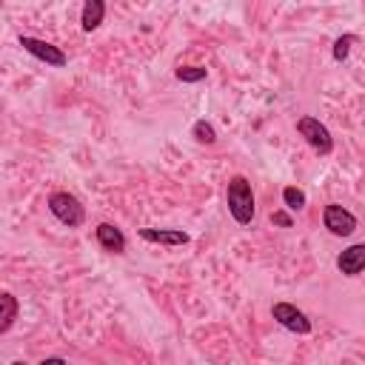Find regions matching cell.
I'll return each instance as SVG.
<instances>
[{
	"label": "cell",
	"instance_id": "6da1fadb",
	"mask_svg": "<svg viewBox=\"0 0 365 365\" xmlns=\"http://www.w3.org/2000/svg\"><path fill=\"white\" fill-rule=\"evenodd\" d=\"M225 202H228V211L231 217L240 222V225H248L254 220V191H251V182L237 174L228 180V191H225Z\"/></svg>",
	"mask_w": 365,
	"mask_h": 365
},
{
	"label": "cell",
	"instance_id": "7a4b0ae2",
	"mask_svg": "<svg viewBox=\"0 0 365 365\" xmlns=\"http://www.w3.org/2000/svg\"><path fill=\"white\" fill-rule=\"evenodd\" d=\"M48 211H51L63 225H68V228H77V225L86 222V208H83L80 200H77L74 194H68V191H54V194L48 197Z\"/></svg>",
	"mask_w": 365,
	"mask_h": 365
},
{
	"label": "cell",
	"instance_id": "3957f363",
	"mask_svg": "<svg viewBox=\"0 0 365 365\" xmlns=\"http://www.w3.org/2000/svg\"><path fill=\"white\" fill-rule=\"evenodd\" d=\"M297 131L305 137V143H308L317 154H331V151H334V137H331V131H328L317 117H299V120H297Z\"/></svg>",
	"mask_w": 365,
	"mask_h": 365
},
{
	"label": "cell",
	"instance_id": "277c9868",
	"mask_svg": "<svg viewBox=\"0 0 365 365\" xmlns=\"http://www.w3.org/2000/svg\"><path fill=\"white\" fill-rule=\"evenodd\" d=\"M20 46H23V51H29L31 57H37V60H43V63H48V66H66V51L60 48V46H54V43H48V40H40V37H29V34H20V40H17Z\"/></svg>",
	"mask_w": 365,
	"mask_h": 365
},
{
	"label": "cell",
	"instance_id": "5b68a950",
	"mask_svg": "<svg viewBox=\"0 0 365 365\" xmlns=\"http://www.w3.org/2000/svg\"><path fill=\"white\" fill-rule=\"evenodd\" d=\"M322 222H325V228H328L334 237H351V234L356 231V217H354L348 208H342L339 202H328V205H325Z\"/></svg>",
	"mask_w": 365,
	"mask_h": 365
},
{
	"label": "cell",
	"instance_id": "8992f818",
	"mask_svg": "<svg viewBox=\"0 0 365 365\" xmlns=\"http://www.w3.org/2000/svg\"><path fill=\"white\" fill-rule=\"evenodd\" d=\"M271 314H274V319H277L282 328H288V331H294V334H308V331H311V319H308L297 305H291V302H274Z\"/></svg>",
	"mask_w": 365,
	"mask_h": 365
},
{
	"label": "cell",
	"instance_id": "52a82bcc",
	"mask_svg": "<svg viewBox=\"0 0 365 365\" xmlns=\"http://www.w3.org/2000/svg\"><path fill=\"white\" fill-rule=\"evenodd\" d=\"M336 268H339L345 277H356V274H362V268H365V245L356 242V245L345 248V251L336 257Z\"/></svg>",
	"mask_w": 365,
	"mask_h": 365
},
{
	"label": "cell",
	"instance_id": "ba28073f",
	"mask_svg": "<svg viewBox=\"0 0 365 365\" xmlns=\"http://www.w3.org/2000/svg\"><path fill=\"white\" fill-rule=\"evenodd\" d=\"M94 237H97L100 248H106L111 254H123L125 251V234L117 225H111V222H100L97 231H94Z\"/></svg>",
	"mask_w": 365,
	"mask_h": 365
},
{
	"label": "cell",
	"instance_id": "9c48e42d",
	"mask_svg": "<svg viewBox=\"0 0 365 365\" xmlns=\"http://www.w3.org/2000/svg\"><path fill=\"white\" fill-rule=\"evenodd\" d=\"M140 237L145 242H157V245H185L191 240L180 228H140Z\"/></svg>",
	"mask_w": 365,
	"mask_h": 365
},
{
	"label": "cell",
	"instance_id": "30bf717a",
	"mask_svg": "<svg viewBox=\"0 0 365 365\" xmlns=\"http://www.w3.org/2000/svg\"><path fill=\"white\" fill-rule=\"evenodd\" d=\"M17 311H20L17 297H14V294H9V291H3V294H0V334H6V331L14 325Z\"/></svg>",
	"mask_w": 365,
	"mask_h": 365
},
{
	"label": "cell",
	"instance_id": "8fae6325",
	"mask_svg": "<svg viewBox=\"0 0 365 365\" xmlns=\"http://www.w3.org/2000/svg\"><path fill=\"white\" fill-rule=\"evenodd\" d=\"M106 17V3L103 0H88L83 6V14H80V23H83V31H94Z\"/></svg>",
	"mask_w": 365,
	"mask_h": 365
},
{
	"label": "cell",
	"instance_id": "7c38bea8",
	"mask_svg": "<svg viewBox=\"0 0 365 365\" xmlns=\"http://www.w3.org/2000/svg\"><path fill=\"white\" fill-rule=\"evenodd\" d=\"M191 134H194V140L202 143V145H214V143H217V131H214V125L205 123V120H197L194 128H191Z\"/></svg>",
	"mask_w": 365,
	"mask_h": 365
},
{
	"label": "cell",
	"instance_id": "4fadbf2b",
	"mask_svg": "<svg viewBox=\"0 0 365 365\" xmlns=\"http://www.w3.org/2000/svg\"><path fill=\"white\" fill-rule=\"evenodd\" d=\"M282 202H285V208H291V211H302V208H305V191H299V188H294V185H285V188H282Z\"/></svg>",
	"mask_w": 365,
	"mask_h": 365
},
{
	"label": "cell",
	"instance_id": "5bb4252c",
	"mask_svg": "<svg viewBox=\"0 0 365 365\" xmlns=\"http://www.w3.org/2000/svg\"><path fill=\"white\" fill-rule=\"evenodd\" d=\"M177 80H182V83H200V80H205V68L202 66H182V68H177Z\"/></svg>",
	"mask_w": 365,
	"mask_h": 365
},
{
	"label": "cell",
	"instance_id": "9a60e30c",
	"mask_svg": "<svg viewBox=\"0 0 365 365\" xmlns=\"http://www.w3.org/2000/svg\"><path fill=\"white\" fill-rule=\"evenodd\" d=\"M351 43H356V34H345L334 43V60H345L348 51H351Z\"/></svg>",
	"mask_w": 365,
	"mask_h": 365
},
{
	"label": "cell",
	"instance_id": "2e32d148",
	"mask_svg": "<svg viewBox=\"0 0 365 365\" xmlns=\"http://www.w3.org/2000/svg\"><path fill=\"white\" fill-rule=\"evenodd\" d=\"M271 222H274V225H285V228H291V217H288L285 211H277V214H271Z\"/></svg>",
	"mask_w": 365,
	"mask_h": 365
},
{
	"label": "cell",
	"instance_id": "e0dca14e",
	"mask_svg": "<svg viewBox=\"0 0 365 365\" xmlns=\"http://www.w3.org/2000/svg\"><path fill=\"white\" fill-rule=\"evenodd\" d=\"M40 365H66V359H63V356H48V359H43Z\"/></svg>",
	"mask_w": 365,
	"mask_h": 365
}]
</instances>
